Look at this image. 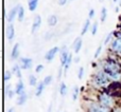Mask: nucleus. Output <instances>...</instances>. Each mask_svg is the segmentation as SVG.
I'll return each instance as SVG.
<instances>
[{"instance_id": "nucleus-1", "label": "nucleus", "mask_w": 121, "mask_h": 112, "mask_svg": "<svg viewBox=\"0 0 121 112\" xmlns=\"http://www.w3.org/2000/svg\"><path fill=\"white\" fill-rule=\"evenodd\" d=\"M109 81H111V79H109L108 75L106 74V72H105L102 68L95 73L94 76H92V79H91L92 85L96 88L107 87V86L109 85Z\"/></svg>"}, {"instance_id": "nucleus-2", "label": "nucleus", "mask_w": 121, "mask_h": 112, "mask_svg": "<svg viewBox=\"0 0 121 112\" xmlns=\"http://www.w3.org/2000/svg\"><path fill=\"white\" fill-rule=\"evenodd\" d=\"M102 69L106 72V74L108 75V76L114 75V74H118V73H121L120 64H118V62L114 59L104 60L103 64H102Z\"/></svg>"}, {"instance_id": "nucleus-3", "label": "nucleus", "mask_w": 121, "mask_h": 112, "mask_svg": "<svg viewBox=\"0 0 121 112\" xmlns=\"http://www.w3.org/2000/svg\"><path fill=\"white\" fill-rule=\"evenodd\" d=\"M98 103L103 107H106V108H114L115 106V100H114L113 96L109 95L108 93H105V92H102V93L99 94L98 96Z\"/></svg>"}, {"instance_id": "nucleus-4", "label": "nucleus", "mask_w": 121, "mask_h": 112, "mask_svg": "<svg viewBox=\"0 0 121 112\" xmlns=\"http://www.w3.org/2000/svg\"><path fill=\"white\" fill-rule=\"evenodd\" d=\"M19 64L22 70H29L33 66V60L29 57H20L19 58Z\"/></svg>"}, {"instance_id": "nucleus-5", "label": "nucleus", "mask_w": 121, "mask_h": 112, "mask_svg": "<svg viewBox=\"0 0 121 112\" xmlns=\"http://www.w3.org/2000/svg\"><path fill=\"white\" fill-rule=\"evenodd\" d=\"M109 50L116 54H121V38H115L111 42V48Z\"/></svg>"}, {"instance_id": "nucleus-6", "label": "nucleus", "mask_w": 121, "mask_h": 112, "mask_svg": "<svg viewBox=\"0 0 121 112\" xmlns=\"http://www.w3.org/2000/svg\"><path fill=\"white\" fill-rule=\"evenodd\" d=\"M60 49L59 48V47H53V48H51L50 50L46 53V55H45V59H46V61L51 62L53 59H54V57L56 56V54L60 52Z\"/></svg>"}, {"instance_id": "nucleus-7", "label": "nucleus", "mask_w": 121, "mask_h": 112, "mask_svg": "<svg viewBox=\"0 0 121 112\" xmlns=\"http://www.w3.org/2000/svg\"><path fill=\"white\" fill-rule=\"evenodd\" d=\"M40 24H42V17L39 15H36L34 17V20H33V23H32V28H31V33L34 34L38 29L40 28Z\"/></svg>"}, {"instance_id": "nucleus-8", "label": "nucleus", "mask_w": 121, "mask_h": 112, "mask_svg": "<svg viewBox=\"0 0 121 112\" xmlns=\"http://www.w3.org/2000/svg\"><path fill=\"white\" fill-rule=\"evenodd\" d=\"M69 53H70V52H68V50H67V47H66V46H64L62 49H60V66H64V64H65V62H66L67 58H68V56H69Z\"/></svg>"}, {"instance_id": "nucleus-9", "label": "nucleus", "mask_w": 121, "mask_h": 112, "mask_svg": "<svg viewBox=\"0 0 121 112\" xmlns=\"http://www.w3.org/2000/svg\"><path fill=\"white\" fill-rule=\"evenodd\" d=\"M82 46H83V39H82V37H77L74 39V41H73V44H72L73 52L78 54V53L81 51Z\"/></svg>"}, {"instance_id": "nucleus-10", "label": "nucleus", "mask_w": 121, "mask_h": 112, "mask_svg": "<svg viewBox=\"0 0 121 112\" xmlns=\"http://www.w3.org/2000/svg\"><path fill=\"white\" fill-rule=\"evenodd\" d=\"M5 35H6V38L9 39V41H12V40L15 38V28L12 23H10V24L6 27Z\"/></svg>"}, {"instance_id": "nucleus-11", "label": "nucleus", "mask_w": 121, "mask_h": 112, "mask_svg": "<svg viewBox=\"0 0 121 112\" xmlns=\"http://www.w3.org/2000/svg\"><path fill=\"white\" fill-rule=\"evenodd\" d=\"M17 13H18V5L13 8L12 10L9 12V15L6 17V20H8L9 23H13V21L15 20V18L17 17Z\"/></svg>"}, {"instance_id": "nucleus-12", "label": "nucleus", "mask_w": 121, "mask_h": 112, "mask_svg": "<svg viewBox=\"0 0 121 112\" xmlns=\"http://www.w3.org/2000/svg\"><path fill=\"white\" fill-rule=\"evenodd\" d=\"M15 92H16L17 95H21L26 92V88H25V84L21 79H19L18 83L16 84V87H15Z\"/></svg>"}, {"instance_id": "nucleus-13", "label": "nucleus", "mask_w": 121, "mask_h": 112, "mask_svg": "<svg viewBox=\"0 0 121 112\" xmlns=\"http://www.w3.org/2000/svg\"><path fill=\"white\" fill-rule=\"evenodd\" d=\"M19 54H20V44H15L12 49V52H11V58H12L13 60L17 59V58L19 57Z\"/></svg>"}, {"instance_id": "nucleus-14", "label": "nucleus", "mask_w": 121, "mask_h": 112, "mask_svg": "<svg viewBox=\"0 0 121 112\" xmlns=\"http://www.w3.org/2000/svg\"><path fill=\"white\" fill-rule=\"evenodd\" d=\"M21 67H20V64H14L13 66V68H12V72H13V74H15L17 77H18L19 79H21V77H22V74H21Z\"/></svg>"}, {"instance_id": "nucleus-15", "label": "nucleus", "mask_w": 121, "mask_h": 112, "mask_svg": "<svg viewBox=\"0 0 121 112\" xmlns=\"http://www.w3.org/2000/svg\"><path fill=\"white\" fill-rule=\"evenodd\" d=\"M27 100H28V94L25 92V93L21 94V95H18L16 104H17V106H22V105H25L26 103H27Z\"/></svg>"}, {"instance_id": "nucleus-16", "label": "nucleus", "mask_w": 121, "mask_h": 112, "mask_svg": "<svg viewBox=\"0 0 121 112\" xmlns=\"http://www.w3.org/2000/svg\"><path fill=\"white\" fill-rule=\"evenodd\" d=\"M57 21H59V19H57L56 15H50L48 17V19H47L48 25H50V27H55L57 24Z\"/></svg>"}, {"instance_id": "nucleus-17", "label": "nucleus", "mask_w": 121, "mask_h": 112, "mask_svg": "<svg viewBox=\"0 0 121 112\" xmlns=\"http://www.w3.org/2000/svg\"><path fill=\"white\" fill-rule=\"evenodd\" d=\"M89 28H91V23H90V19H86L85 22L83 24V28H82V31H81V36H84L87 31L89 30Z\"/></svg>"}, {"instance_id": "nucleus-18", "label": "nucleus", "mask_w": 121, "mask_h": 112, "mask_svg": "<svg viewBox=\"0 0 121 112\" xmlns=\"http://www.w3.org/2000/svg\"><path fill=\"white\" fill-rule=\"evenodd\" d=\"M45 87H46V86H45V84L43 83H39L38 84L37 86H36V89H35V96H40L43 94V92H44V90H45Z\"/></svg>"}, {"instance_id": "nucleus-19", "label": "nucleus", "mask_w": 121, "mask_h": 112, "mask_svg": "<svg viewBox=\"0 0 121 112\" xmlns=\"http://www.w3.org/2000/svg\"><path fill=\"white\" fill-rule=\"evenodd\" d=\"M72 59H73L72 54H71V53H69L68 58H67V60H66V62H65V64H64V66H63V68H64V73H65V74H66V73H67V71H68V69L70 68V66H71V62H72Z\"/></svg>"}, {"instance_id": "nucleus-20", "label": "nucleus", "mask_w": 121, "mask_h": 112, "mask_svg": "<svg viewBox=\"0 0 121 112\" xmlns=\"http://www.w3.org/2000/svg\"><path fill=\"white\" fill-rule=\"evenodd\" d=\"M17 19L18 21H22L25 19V8H22V5L18 4V13H17Z\"/></svg>"}, {"instance_id": "nucleus-21", "label": "nucleus", "mask_w": 121, "mask_h": 112, "mask_svg": "<svg viewBox=\"0 0 121 112\" xmlns=\"http://www.w3.org/2000/svg\"><path fill=\"white\" fill-rule=\"evenodd\" d=\"M37 5H38V0H28V6H29V10L31 12H34L37 8Z\"/></svg>"}, {"instance_id": "nucleus-22", "label": "nucleus", "mask_w": 121, "mask_h": 112, "mask_svg": "<svg viewBox=\"0 0 121 112\" xmlns=\"http://www.w3.org/2000/svg\"><path fill=\"white\" fill-rule=\"evenodd\" d=\"M5 94L9 96V98H13L14 95L16 94V92H15V90L12 89V86L9 85V86H5Z\"/></svg>"}, {"instance_id": "nucleus-23", "label": "nucleus", "mask_w": 121, "mask_h": 112, "mask_svg": "<svg viewBox=\"0 0 121 112\" xmlns=\"http://www.w3.org/2000/svg\"><path fill=\"white\" fill-rule=\"evenodd\" d=\"M67 92H68V88H67L66 84L60 83V94L62 96H65L67 94Z\"/></svg>"}, {"instance_id": "nucleus-24", "label": "nucleus", "mask_w": 121, "mask_h": 112, "mask_svg": "<svg viewBox=\"0 0 121 112\" xmlns=\"http://www.w3.org/2000/svg\"><path fill=\"white\" fill-rule=\"evenodd\" d=\"M114 36H115V32H109V33L106 35L105 39H104V44H108L109 42L113 41V40H114V39H113Z\"/></svg>"}, {"instance_id": "nucleus-25", "label": "nucleus", "mask_w": 121, "mask_h": 112, "mask_svg": "<svg viewBox=\"0 0 121 112\" xmlns=\"http://www.w3.org/2000/svg\"><path fill=\"white\" fill-rule=\"evenodd\" d=\"M79 93H80V89L79 87H73V90H72V100L73 102H75V100H78V97H79Z\"/></svg>"}, {"instance_id": "nucleus-26", "label": "nucleus", "mask_w": 121, "mask_h": 112, "mask_svg": "<svg viewBox=\"0 0 121 112\" xmlns=\"http://www.w3.org/2000/svg\"><path fill=\"white\" fill-rule=\"evenodd\" d=\"M106 18H107V10H106V8H102L101 14H100V20L102 21V22H104V21L106 20Z\"/></svg>"}, {"instance_id": "nucleus-27", "label": "nucleus", "mask_w": 121, "mask_h": 112, "mask_svg": "<svg viewBox=\"0 0 121 112\" xmlns=\"http://www.w3.org/2000/svg\"><path fill=\"white\" fill-rule=\"evenodd\" d=\"M29 85L32 86V87H35V86L38 85L36 76H34V75H30V76H29Z\"/></svg>"}, {"instance_id": "nucleus-28", "label": "nucleus", "mask_w": 121, "mask_h": 112, "mask_svg": "<svg viewBox=\"0 0 121 112\" xmlns=\"http://www.w3.org/2000/svg\"><path fill=\"white\" fill-rule=\"evenodd\" d=\"M12 74H13L12 71H5V72H4L3 79H4V81H5V83H8V81L12 78Z\"/></svg>"}, {"instance_id": "nucleus-29", "label": "nucleus", "mask_w": 121, "mask_h": 112, "mask_svg": "<svg viewBox=\"0 0 121 112\" xmlns=\"http://www.w3.org/2000/svg\"><path fill=\"white\" fill-rule=\"evenodd\" d=\"M90 32H91V35L95 36L98 32V22H94V24H91V28H90Z\"/></svg>"}, {"instance_id": "nucleus-30", "label": "nucleus", "mask_w": 121, "mask_h": 112, "mask_svg": "<svg viewBox=\"0 0 121 112\" xmlns=\"http://www.w3.org/2000/svg\"><path fill=\"white\" fill-rule=\"evenodd\" d=\"M52 79H53V78H52V76H51V75H47V76L44 78L43 83H44V84H45V86L47 87V86H49L51 83H52Z\"/></svg>"}, {"instance_id": "nucleus-31", "label": "nucleus", "mask_w": 121, "mask_h": 112, "mask_svg": "<svg viewBox=\"0 0 121 112\" xmlns=\"http://www.w3.org/2000/svg\"><path fill=\"white\" fill-rule=\"evenodd\" d=\"M84 74H85V69L83 67H80L79 70H78V77H79V79H83Z\"/></svg>"}, {"instance_id": "nucleus-32", "label": "nucleus", "mask_w": 121, "mask_h": 112, "mask_svg": "<svg viewBox=\"0 0 121 112\" xmlns=\"http://www.w3.org/2000/svg\"><path fill=\"white\" fill-rule=\"evenodd\" d=\"M102 49H103V46L102 44H100V46L97 48V50H96V52H95V55H94V57L95 58H98L99 56L101 55V53H102Z\"/></svg>"}, {"instance_id": "nucleus-33", "label": "nucleus", "mask_w": 121, "mask_h": 112, "mask_svg": "<svg viewBox=\"0 0 121 112\" xmlns=\"http://www.w3.org/2000/svg\"><path fill=\"white\" fill-rule=\"evenodd\" d=\"M44 64H37L36 66V68H35V72L36 73H40V72H43V70H44Z\"/></svg>"}, {"instance_id": "nucleus-34", "label": "nucleus", "mask_w": 121, "mask_h": 112, "mask_svg": "<svg viewBox=\"0 0 121 112\" xmlns=\"http://www.w3.org/2000/svg\"><path fill=\"white\" fill-rule=\"evenodd\" d=\"M95 15H96V12H95L94 8L89 10V13H88V19H92L95 17Z\"/></svg>"}, {"instance_id": "nucleus-35", "label": "nucleus", "mask_w": 121, "mask_h": 112, "mask_svg": "<svg viewBox=\"0 0 121 112\" xmlns=\"http://www.w3.org/2000/svg\"><path fill=\"white\" fill-rule=\"evenodd\" d=\"M54 36V34H53V32H48V33L45 35V39L46 40H49V39H51V38Z\"/></svg>"}, {"instance_id": "nucleus-36", "label": "nucleus", "mask_w": 121, "mask_h": 112, "mask_svg": "<svg viewBox=\"0 0 121 112\" xmlns=\"http://www.w3.org/2000/svg\"><path fill=\"white\" fill-rule=\"evenodd\" d=\"M63 70H64V68H63V66H60V70H59V74H57V79H60L62 78V75H63Z\"/></svg>"}, {"instance_id": "nucleus-37", "label": "nucleus", "mask_w": 121, "mask_h": 112, "mask_svg": "<svg viewBox=\"0 0 121 112\" xmlns=\"http://www.w3.org/2000/svg\"><path fill=\"white\" fill-rule=\"evenodd\" d=\"M67 1L68 0H57V3H59V5H65L67 3Z\"/></svg>"}, {"instance_id": "nucleus-38", "label": "nucleus", "mask_w": 121, "mask_h": 112, "mask_svg": "<svg viewBox=\"0 0 121 112\" xmlns=\"http://www.w3.org/2000/svg\"><path fill=\"white\" fill-rule=\"evenodd\" d=\"M115 36H116V38H121V31L116 32V33H115Z\"/></svg>"}, {"instance_id": "nucleus-39", "label": "nucleus", "mask_w": 121, "mask_h": 112, "mask_svg": "<svg viewBox=\"0 0 121 112\" xmlns=\"http://www.w3.org/2000/svg\"><path fill=\"white\" fill-rule=\"evenodd\" d=\"M113 112H121V107H115Z\"/></svg>"}, {"instance_id": "nucleus-40", "label": "nucleus", "mask_w": 121, "mask_h": 112, "mask_svg": "<svg viewBox=\"0 0 121 112\" xmlns=\"http://www.w3.org/2000/svg\"><path fill=\"white\" fill-rule=\"evenodd\" d=\"M51 111H52V105H49V108H48V111H47V112H51Z\"/></svg>"}, {"instance_id": "nucleus-41", "label": "nucleus", "mask_w": 121, "mask_h": 112, "mask_svg": "<svg viewBox=\"0 0 121 112\" xmlns=\"http://www.w3.org/2000/svg\"><path fill=\"white\" fill-rule=\"evenodd\" d=\"M119 8H120V6H116L115 12H116V13H118V12H119Z\"/></svg>"}, {"instance_id": "nucleus-42", "label": "nucleus", "mask_w": 121, "mask_h": 112, "mask_svg": "<svg viewBox=\"0 0 121 112\" xmlns=\"http://www.w3.org/2000/svg\"><path fill=\"white\" fill-rule=\"evenodd\" d=\"M74 61H75V62H77V64H78V62L80 61V57H77V58H74Z\"/></svg>"}, {"instance_id": "nucleus-43", "label": "nucleus", "mask_w": 121, "mask_h": 112, "mask_svg": "<svg viewBox=\"0 0 121 112\" xmlns=\"http://www.w3.org/2000/svg\"><path fill=\"white\" fill-rule=\"evenodd\" d=\"M8 112H14V108H10L9 109V111Z\"/></svg>"}, {"instance_id": "nucleus-44", "label": "nucleus", "mask_w": 121, "mask_h": 112, "mask_svg": "<svg viewBox=\"0 0 121 112\" xmlns=\"http://www.w3.org/2000/svg\"><path fill=\"white\" fill-rule=\"evenodd\" d=\"M119 6L121 8V0H119Z\"/></svg>"}, {"instance_id": "nucleus-45", "label": "nucleus", "mask_w": 121, "mask_h": 112, "mask_svg": "<svg viewBox=\"0 0 121 112\" xmlns=\"http://www.w3.org/2000/svg\"><path fill=\"white\" fill-rule=\"evenodd\" d=\"M113 1H114V2H117V1H118V0H113Z\"/></svg>"}, {"instance_id": "nucleus-46", "label": "nucleus", "mask_w": 121, "mask_h": 112, "mask_svg": "<svg viewBox=\"0 0 121 112\" xmlns=\"http://www.w3.org/2000/svg\"><path fill=\"white\" fill-rule=\"evenodd\" d=\"M99 1H102V0H99Z\"/></svg>"}]
</instances>
